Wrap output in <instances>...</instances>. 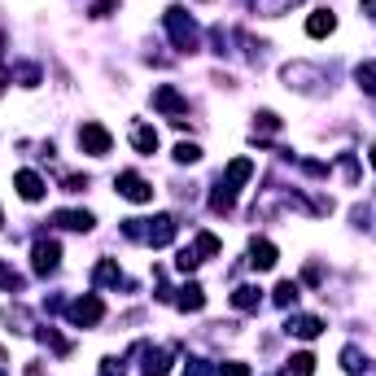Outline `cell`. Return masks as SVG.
Masks as SVG:
<instances>
[{"label": "cell", "instance_id": "20", "mask_svg": "<svg viewBox=\"0 0 376 376\" xmlns=\"http://www.w3.org/2000/svg\"><path fill=\"white\" fill-rule=\"evenodd\" d=\"M276 302H280V307L298 302V285H293V280H280V285H276Z\"/></svg>", "mask_w": 376, "mask_h": 376}, {"label": "cell", "instance_id": "21", "mask_svg": "<svg viewBox=\"0 0 376 376\" xmlns=\"http://www.w3.org/2000/svg\"><path fill=\"white\" fill-rule=\"evenodd\" d=\"M210 254H219V237L202 232V237H197V258H210Z\"/></svg>", "mask_w": 376, "mask_h": 376}, {"label": "cell", "instance_id": "7", "mask_svg": "<svg viewBox=\"0 0 376 376\" xmlns=\"http://www.w3.org/2000/svg\"><path fill=\"white\" fill-rule=\"evenodd\" d=\"M289 337H302V342H311V337H320L324 320H315V315H289Z\"/></svg>", "mask_w": 376, "mask_h": 376}, {"label": "cell", "instance_id": "13", "mask_svg": "<svg viewBox=\"0 0 376 376\" xmlns=\"http://www.w3.org/2000/svg\"><path fill=\"white\" fill-rule=\"evenodd\" d=\"M333 27H337V18L328 14V9H315V14L307 18V35H315V40H324V35H333Z\"/></svg>", "mask_w": 376, "mask_h": 376}, {"label": "cell", "instance_id": "23", "mask_svg": "<svg viewBox=\"0 0 376 376\" xmlns=\"http://www.w3.org/2000/svg\"><path fill=\"white\" fill-rule=\"evenodd\" d=\"M0 289H9V293H18V289H22V276H18V272H9L5 263H0Z\"/></svg>", "mask_w": 376, "mask_h": 376}, {"label": "cell", "instance_id": "25", "mask_svg": "<svg viewBox=\"0 0 376 376\" xmlns=\"http://www.w3.org/2000/svg\"><path fill=\"white\" fill-rule=\"evenodd\" d=\"M197 158H202V149H197V145H188V140H184V145H175V162H197Z\"/></svg>", "mask_w": 376, "mask_h": 376}, {"label": "cell", "instance_id": "12", "mask_svg": "<svg viewBox=\"0 0 376 376\" xmlns=\"http://www.w3.org/2000/svg\"><path fill=\"white\" fill-rule=\"evenodd\" d=\"M250 175H254V162H250V158H237V162L228 167V180H223V188H228V193H237Z\"/></svg>", "mask_w": 376, "mask_h": 376}, {"label": "cell", "instance_id": "27", "mask_svg": "<svg viewBox=\"0 0 376 376\" xmlns=\"http://www.w3.org/2000/svg\"><path fill=\"white\" fill-rule=\"evenodd\" d=\"M223 376H250V368L245 363H223Z\"/></svg>", "mask_w": 376, "mask_h": 376}, {"label": "cell", "instance_id": "14", "mask_svg": "<svg viewBox=\"0 0 376 376\" xmlns=\"http://www.w3.org/2000/svg\"><path fill=\"white\" fill-rule=\"evenodd\" d=\"M132 145L140 149V154H158V132H154V127H136V132H132Z\"/></svg>", "mask_w": 376, "mask_h": 376}, {"label": "cell", "instance_id": "8", "mask_svg": "<svg viewBox=\"0 0 376 376\" xmlns=\"http://www.w3.org/2000/svg\"><path fill=\"white\" fill-rule=\"evenodd\" d=\"M14 184H18V193L27 197V202H40V197H44V180H40L35 171H18Z\"/></svg>", "mask_w": 376, "mask_h": 376}, {"label": "cell", "instance_id": "17", "mask_svg": "<svg viewBox=\"0 0 376 376\" xmlns=\"http://www.w3.org/2000/svg\"><path fill=\"white\" fill-rule=\"evenodd\" d=\"M298 0H254V9L258 14H267V18H276V14H285V9H293Z\"/></svg>", "mask_w": 376, "mask_h": 376}, {"label": "cell", "instance_id": "16", "mask_svg": "<svg viewBox=\"0 0 376 376\" xmlns=\"http://www.w3.org/2000/svg\"><path fill=\"white\" fill-rule=\"evenodd\" d=\"M232 307H237V311H254L258 307V289L254 285H241L237 293H232Z\"/></svg>", "mask_w": 376, "mask_h": 376}, {"label": "cell", "instance_id": "10", "mask_svg": "<svg viewBox=\"0 0 376 376\" xmlns=\"http://www.w3.org/2000/svg\"><path fill=\"white\" fill-rule=\"evenodd\" d=\"M145 241H149V245H167V241H175V219H171V215H158L154 228L145 232Z\"/></svg>", "mask_w": 376, "mask_h": 376}, {"label": "cell", "instance_id": "29", "mask_svg": "<svg viewBox=\"0 0 376 376\" xmlns=\"http://www.w3.org/2000/svg\"><path fill=\"white\" fill-rule=\"evenodd\" d=\"M0 223H5V219H0Z\"/></svg>", "mask_w": 376, "mask_h": 376}, {"label": "cell", "instance_id": "4", "mask_svg": "<svg viewBox=\"0 0 376 376\" xmlns=\"http://www.w3.org/2000/svg\"><path fill=\"white\" fill-rule=\"evenodd\" d=\"M154 105H158L162 114H175V127H184V119H180V114L188 110V101H184V97H180V92H175L171 84H162V88H154Z\"/></svg>", "mask_w": 376, "mask_h": 376}, {"label": "cell", "instance_id": "22", "mask_svg": "<svg viewBox=\"0 0 376 376\" xmlns=\"http://www.w3.org/2000/svg\"><path fill=\"white\" fill-rule=\"evenodd\" d=\"M359 84L376 97V62H363V66H359Z\"/></svg>", "mask_w": 376, "mask_h": 376}, {"label": "cell", "instance_id": "1", "mask_svg": "<svg viewBox=\"0 0 376 376\" xmlns=\"http://www.w3.org/2000/svg\"><path fill=\"white\" fill-rule=\"evenodd\" d=\"M162 22H167V31H171V40H175V49H180V53H193L197 49V27H193V18H188L180 5H171Z\"/></svg>", "mask_w": 376, "mask_h": 376}, {"label": "cell", "instance_id": "11", "mask_svg": "<svg viewBox=\"0 0 376 376\" xmlns=\"http://www.w3.org/2000/svg\"><path fill=\"white\" fill-rule=\"evenodd\" d=\"M53 223H62V228H70V232H88L92 228V215H88V210H57Z\"/></svg>", "mask_w": 376, "mask_h": 376}, {"label": "cell", "instance_id": "24", "mask_svg": "<svg viewBox=\"0 0 376 376\" xmlns=\"http://www.w3.org/2000/svg\"><path fill=\"white\" fill-rule=\"evenodd\" d=\"M97 280H101V285H119L123 276H119V267H114V263H101L97 267Z\"/></svg>", "mask_w": 376, "mask_h": 376}, {"label": "cell", "instance_id": "2", "mask_svg": "<svg viewBox=\"0 0 376 376\" xmlns=\"http://www.w3.org/2000/svg\"><path fill=\"white\" fill-rule=\"evenodd\" d=\"M114 184H119V193L127 202H154V184H149L145 175H136V171H123Z\"/></svg>", "mask_w": 376, "mask_h": 376}, {"label": "cell", "instance_id": "9", "mask_svg": "<svg viewBox=\"0 0 376 376\" xmlns=\"http://www.w3.org/2000/svg\"><path fill=\"white\" fill-rule=\"evenodd\" d=\"M250 263L258 267V272H272L276 267V245L272 241H254L250 245Z\"/></svg>", "mask_w": 376, "mask_h": 376}, {"label": "cell", "instance_id": "3", "mask_svg": "<svg viewBox=\"0 0 376 376\" xmlns=\"http://www.w3.org/2000/svg\"><path fill=\"white\" fill-rule=\"evenodd\" d=\"M79 145H84V154H97V158H105V154H110V145H114V140H110V132H105L101 123H84V127H79Z\"/></svg>", "mask_w": 376, "mask_h": 376}, {"label": "cell", "instance_id": "6", "mask_svg": "<svg viewBox=\"0 0 376 376\" xmlns=\"http://www.w3.org/2000/svg\"><path fill=\"white\" fill-rule=\"evenodd\" d=\"M57 258H62V245L57 241H35V272L40 276L57 272Z\"/></svg>", "mask_w": 376, "mask_h": 376}, {"label": "cell", "instance_id": "5", "mask_svg": "<svg viewBox=\"0 0 376 376\" xmlns=\"http://www.w3.org/2000/svg\"><path fill=\"white\" fill-rule=\"evenodd\" d=\"M101 315H105V307H101V298H92V293H88V298H79V302H70V320H75L79 328H92Z\"/></svg>", "mask_w": 376, "mask_h": 376}, {"label": "cell", "instance_id": "18", "mask_svg": "<svg viewBox=\"0 0 376 376\" xmlns=\"http://www.w3.org/2000/svg\"><path fill=\"white\" fill-rule=\"evenodd\" d=\"M342 368H346V372H363V368H368V359L359 355V346H346V350H342Z\"/></svg>", "mask_w": 376, "mask_h": 376}, {"label": "cell", "instance_id": "28", "mask_svg": "<svg viewBox=\"0 0 376 376\" xmlns=\"http://www.w3.org/2000/svg\"><path fill=\"white\" fill-rule=\"evenodd\" d=\"M372 162H376V145H372Z\"/></svg>", "mask_w": 376, "mask_h": 376}, {"label": "cell", "instance_id": "15", "mask_svg": "<svg viewBox=\"0 0 376 376\" xmlns=\"http://www.w3.org/2000/svg\"><path fill=\"white\" fill-rule=\"evenodd\" d=\"M180 307H184V311H202V307H206V293H202V285H188V289H180Z\"/></svg>", "mask_w": 376, "mask_h": 376}, {"label": "cell", "instance_id": "26", "mask_svg": "<svg viewBox=\"0 0 376 376\" xmlns=\"http://www.w3.org/2000/svg\"><path fill=\"white\" fill-rule=\"evenodd\" d=\"M66 193H84V188H88V175H66Z\"/></svg>", "mask_w": 376, "mask_h": 376}, {"label": "cell", "instance_id": "19", "mask_svg": "<svg viewBox=\"0 0 376 376\" xmlns=\"http://www.w3.org/2000/svg\"><path fill=\"white\" fill-rule=\"evenodd\" d=\"M315 372V355H293L289 359V376H311Z\"/></svg>", "mask_w": 376, "mask_h": 376}]
</instances>
